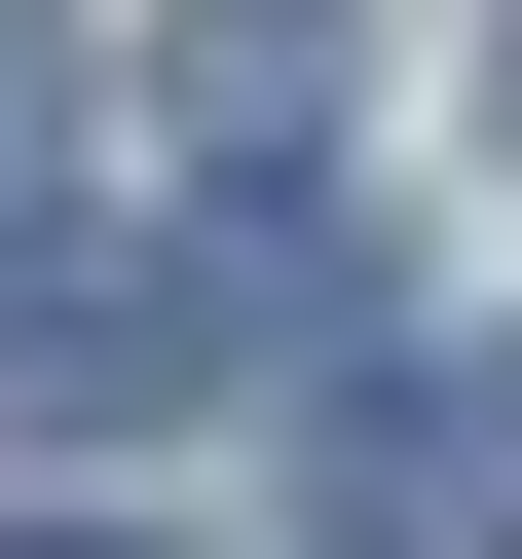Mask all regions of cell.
Listing matches in <instances>:
<instances>
[{
  "label": "cell",
  "instance_id": "cell-2",
  "mask_svg": "<svg viewBox=\"0 0 522 559\" xmlns=\"http://www.w3.org/2000/svg\"><path fill=\"white\" fill-rule=\"evenodd\" d=\"M299 559H522V336H336V411H299Z\"/></svg>",
  "mask_w": 522,
  "mask_h": 559
},
{
  "label": "cell",
  "instance_id": "cell-3",
  "mask_svg": "<svg viewBox=\"0 0 522 559\" xmlns=\"http://www.w3.org/2000/svg\"><path fill=\"white\" fill-rule=\"evenodd\" d=\"M150 112H187V187H299V150H336V0H187Z\"/></svg>",
  "mask_w": 522,
  "mask_h": 559
},
{
  "label": "cell",
  "instance_id": "cell-4",
  "mask_svg": "<svg viewBox=\"0 0 522 559\" xmlns=\"http://www.w3.org/2000/svg\"><path fill=\"white\" fill-rule=\"evenodd\" d=\"M38 224H75V38L0 0V261H38Z\"/></svg>",
  "mask_w": 522,
  "mask_h": 559
},
{
  "label": "cell",
  "instance_id": "cell-6",
  "mask_svg": "<svg viewBox=\"0 0 522 559\" xmlns=\"http://www.w3.org/2000/svg\"><path fill=\"white\" fill-rule=\"evenodd\" d=\"M38 559H112V522H38Z\"/></svg>",
  "mask_w": 522,
  "mask_h": 559
},
{
  "label": "cell",
  "instance_id": "cell-5",
  "mask_svg": "<svg viewBox=\"0 0 522 559\" xmlns=\"http://www.w3.org/2000/svg\"><path fill=\"white\" fill-rule=\"evenodd\" d=\"M485 150H522V0H485Z\"/></svg>",
  "mask_w": 522,
  "mask_h": 559
},
{
  "label": "cell",
  "instance_id": "cell-1",
  "mask_svg": "<svg viewBox=\"0 0 522 559\" xmlns=\"http://www.w3.org/2000/svg\"><path fill=\"white\" fill-rule=\"evenodd\" d=\"M373 336V224L336 187H187V224H38L0 261V448H112L187 373H336Z\"/></svg>",
  "mask_w": 522,
  "mask_h": 559
}]
</instances>
